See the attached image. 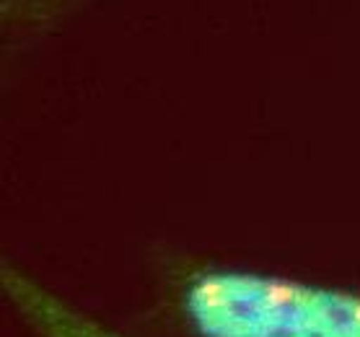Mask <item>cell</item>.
I'll list each match as a JSON object with an SVG mask.
<instances>
[{
    "label": "cell",
    "mask_w": 360,
    "mask_h": 337,
    "mask_svg": "<svg viewBox=\"0 0 360 337\" xmlns=\"http://www.w3.org/2000/svg\"><path fill=\"white\" fill-rule=\"evenodd\" d=\"M164 304L189 337H360V286L226 262H179Z\"/></svg>",
    "instance_id": "obj_1"
},
{
    "label": "cell",
    "mask_w": 360,
    "mask_h": 337,
    "mask_svg": "<svg viewBox=\"0 0 360 337\" xmlns=\"http://www.w3.org/2000/svg\"><path fill=\"white\" fill-rule=\"evenodd\" d=\"M0 293L34 337H130L73 304L8 257L0 262Z\"/></svg>",
    "instance_id": "obj_2"
},
{
    "label": "cell",
    "mask_w": 360,
    "mask_h": 337,
    "mask_svg": "<svg viewBox=\"0 0 360 337\" xmlns=\"http://www.w3.org/2000/svg\"><path fill=\"white\" fill-rule=\"evenodd\" d=\"M83 0H0L3 32L32 34L58 24Z\"/></svg>",
    "instance_id": "obj_3"
}]
</instances>
